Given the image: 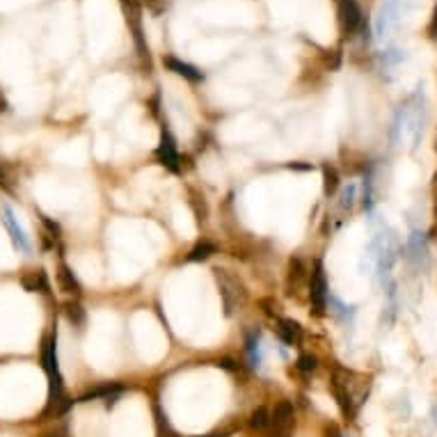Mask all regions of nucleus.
I'll use <instances>...</instances> for the list:
<instances>
[{
	"label": "nucleus",
	"instance_id": "nucleus-19",
	"mask_svg": "<svg viewBox=\"0 0 437 437\" xmlns=\"http://www.w3.org/2000/svg\"><path fill=\"white\" fill-rule=\"evenodd\" d=\"M323 177H325V195H335L337 188H339V177H337V170L335 168H323Z\"/></svg>",
	"mask_w": 437,
	"mask_h": 437
},
{
	"label": "nucleus",
	"instance_id": "nucleus-27",
	"mask_svg": "<svg viewBox=\"0 0 437 437\" xmlns=\"http://www.w3.org/2000/svg\"><path fill=\"white\" fill-rule=\"evenodd\" d=\"M46 437H51V435H46Z\"/></svg>",
	"mask_w": 437,
	"mask_h": 437
},
{
	"label": "nucleus",
	"instance_id": "nucleus-13",
	"mask_svg": "<svg viewBox=\"0 0 437 437\" xmlns=\"http://www.w3.org/2000/svg\"><path fill=\"white\" fill-rule=\"evenodd\" d=\"M277 335L286 346L300 344L302 342V328L300 323H295L291 318H277Z\"/></svg>",
	"mask_w": 437,
	"mask_h": 437
},
{
	"label": "nucleus",
	"instance_id": "nucleus-5",
	"mask_svg": "<svg viewBox=\"0 0 437 437\" xmlns=\"http://www.w3.org/2000/svg\"><path fill=\"white\" fill-rule=\"evenodd\" d=\"M351 375H353L351 371L337 369L335 378H332V391H335L337 403H339V408H342V412L346 417H353L357 412V405H360V401H357V396H355Z\"/></svg>",
	"mask_w": 437,
	"mask_h": 437
},
{
	"label": "nucleus",
	"instance_id": "nucleus-17",
	"mask_svg": "<svg viewBox=\"0 0 437 437\" xmlns=\"http://www.w3.org/2000/svg\"><path fill=\"white\" fill-rule=\"evenodd\" d=\"M304 277V266L300 259H291L288 264V288H300V279Z\"/></svg>",
	"mask_w": 437,
	"mask_h": 437
},
{
	"label": "nucleus",
	"instance_id": "nucleus-10",
	"mask_svg": "<svg viewBox=\"0 0 437 437\" xmlns=\"http://www.w3.org/2000/svg\"><path fill=\"white\" fill-rule=\"evenodd\" d=\"M121 391H124V387H121L119 382H106V384H99V387H94L92 391H87V394H83L81 398H78V403H90V401H96V398H103L106 401V405H115L117 398L121 396Z\"/></svg>",
	"mask_w": 437,
	"mask_h": 437
},
{
	"label": "nucleus",
	"instance_id": "nucleus-11",
	"mask_svg": "<svg viewBox=\"0 0 437 437\" xmlns=\"http://www.w3.org/2000/svg\"><path fill=\"white\" fill-rule=\"evenodd\" d=\"M163 65L168 67L172 74L181 76L183 81H188V83H202V81H204V74L199 72L197 67H192V65H188V62H183V60L174 58V55H165V58H163Z\"/></svg>",
	"mask_w": 437,
	"mask_h": 437
},
{
	"label": "nucleus",
	"instance_id": "nucleus-9",
	"mask_svg": "<svg viewBox=\"0 0 437 437\" xmlns=\"http://www.w3.org/2000/svg\"><path fill=\"white\" fill-rule=\"evenodd\" d=\"M121 7H124V14H126V23L130 32H133V39H135V46L142 55H149V48H147L144 43V37H142V16H140V5L135 0H121Z\"/></svg>",
	"mask_w": 437,
	"mask_h": 437
},
{
	"label": "nucleus",
	"instance_id": "nucleus-8",
	"mask_svg": "<svg viewBox=\"0 0 437 437\" xmlns=\"http://www.w3.org/2000/svg\"><path fill=\"white\" fill-rule=\"evenodd\" d=\"M156 159L163 165V168H168L170 172H179L181 168V159H179V149H177V142H174V137L168 128H163L161 133V142H159V149H156Z\"/></svg>",
	"mask_w": 437,
	"mask_h": 437
},
{
	"label": "nucleus",
	"instance_id": "nucleus-4",
	"mask_svg": "<svg viewBox=\"0 0 437 437\" xmlns=\"http://www.w3.org/2000/svg\"><path fill=\"white\" fill-rule=\"evenodd\" d=\"M215 279L217 284H220V295H222V302H224V314L227 316H231V314L243 307L246 304V288L241 286V282L236 277H231L227 270H215Z\"/></svg>",
	"mask_w": 437,
	"mask_h": 437
},
{
	"label": "nucleus",
	"instance_id": "nucleus-26",
	"mask_svg": "<svg viewBox=\"0 0 437 437\" xmlns=\"http://www.w3.org/2000/svg\"><path fill=\"white\" fill-rule=\"evenodd\" d=\"M435 192H437V172H435Z\"/></svg>",
	"mask_w": 437,
	"mask_h": 437
},
{
	"label": "nucleus",
	"instance_id": "nucleus-6",
	"mask_svg": "<svg viewBox=\"0 0 437 437\" xmlns=\"http://www.w3.org/2000/svg\"><path fill=\"white\" fill-rule=\"evenodd\" d=\"M3 224H5L7 234H10L14 248L19 252H23V255H30V252H32V241H30L28 231L23 229V224L19 222V215H16V211L10 204L3 206Z\"/></svg>",
	"mask_w": 437,
	"mask_h": 437
},
{
	"label": "nucleus",
	"instance_id": "nucleus-16",
	"mask_svg": "<svg viewBox=\"0 0 437 437\" xmlns=\"http://www.w3.org/2000/svg\"><path fill=\"white\" fill-rule=\"evenodd\" d=\"M248 426L252 428V431H257V433H264V431H268V428H270V412H268L266 408H257V410H252Z\"/></svg>",
	"mask_w": 437,
	"mask_h": 437
},
{
	"label": "nucleus",
	"instance_id": "nucleus-12",
	"mask_svg": "<svg viewBox=\"0 0 437 437\" xmlns=\"http://www.w3.org/2000/svg\"><path fill=\"white\" fill-rule=\"evenodd\" d=\"M293 426V403L291 401H279L270 415V428L277 433H288Z\"/></svg>",
	"mask_w": 437,
	"mask_h": 437
},
{
	"label": "nucleus",
	"instance_id": "nucleus-25",
	"mask_svg": "<svg viewBox=\"0 0 437 437\" xmlns=\"http://www.w3.org/2000/svg\"><path fill=\"white\" fill-rule=\"evenodd\" d=\"M204 437H224V435H217V433H215V435H204Z\"/></svg>",
	"mask_w": 437,
	"mask_h": 437
},
{
	"label": "nucleus",
	"instance_id": "nucleus-21",
	"mask_svg": "<svg viewBox=\"0 0 437 437\" xmlns=\"http://www.w3.org/2000/svg\"><path fill=\"white\" fill-rule=\"evenodd\" d=\"M355 192H357V188H355V186H348V188H344V192H342V199H339V206H342L344 211H351V208H353Z\"/></svg>",
	"mask_w": 437,
	"mask_h": 437
},
{
	"label": "nucleus",
	"instance_id": "nucleus-18",
	"mask_svg": "<svg viewBox=\"0 0 437 437\" xmlns=\"http://www.w3.org/2000/svg\"><path fill=\"white\" fill-rule=\"evenodd\" d=\"M215 246L213 243H202V246H197L195 250L190 252L188 255V261H204V259H208L211 255H215Z\"/></svg>",
	"mask_w": 437,
	"mask_h": 437
},
{
	"label": "nucleus",
	"instance_id": "nucleus-20",
	"mask_svg": "<svg viewBox=\"0 0 437 437\" xmlns=\"http://www.w3.org/2000/svg\"><path fill=\"white\" fill-rule=\"evenodd\" d=\"M316 366H318V360H316V357H311V355H300L298 362H295V369H298L300 373L316 371Z\"/></svg>",
	"mask_w": 437,
	"mask_h": 437
},
{
	"label": "nucleus",
	"instance_id": "nucleus-1",
	"mask_svg": "<svg viewBox=\"0 0 437 437\" xmlns=\"http://www.w3.org/2000/svg\"><path fill=\"white\" fill-rule=\"evenodd\" d=\"M41 362H43V371L48 375V410H51L60 405V401L65 398L62 373H60V360H58V335H53L43 344Z\"/></svg>",
	"mask_w": 437,
	"mask_h": 437
},
{
	"label": "nucleus",
	"instance_id": "nucleus-2",
	"mask_svg": "<svg viewBox=\"0 0 437 437\" xmlns=\"http://www.w3.org/2000/svg\"><path fill=\"white\" fill-rule=\"evenodd\" d=\"M412 10V0H382L375 14V37L384 39L401 23V19Z\"/></svg>",
	"mask_w": 437,
	"mask_h": 437
},
{
	"label": "nucleus",
	"instance_id": "nucleus-24",
	"mask_svg": "<svg viewBox=\"0 0 437 437\" xmlns=\"http://www.w3.org/2000/svg\"><path fill=\"white\" fill-rule=\"evenodd\" d=\"M147 5H149L154 12H159V7H156V0H147Z\"/></svg>",
	"mask_w": 437,
	"mask_h": 437
},
{
	"label": "nucleus",
	"instance_id": "nucleus-15",
	"mask_svg": "<svg viewBox=\"0 0 437 437\" xmlns=\"http://www.w3.org/2000/svg\"><path fill=\"white\" fill-rule=\"evenodd\" d=\"M58 277H60V284H62V288H65L67 293H74V295L81 293V282H78L76 275L72 273V268H69L67 264L60 266Z\"/></svg>",
	"mask_w": 437,
	"mask_h": 437
},
{
	"label": "nucleus",
	"instance_id": "nucleus-14",
	"mask_svg": "<svg viewBox=\"0 0 437 437\" xmlns=\"http://www.w3.org/2000/svg\"><path fill=\"white\" fill-rule=\"evenodd\" d=\"M248 362L252 369H261L264 366V346H261V332L255 330V332H250V337H248Z\"/></svg>",
	"mask_w": 437,
	"mask_h": 437
},
{
	"label": "nucleus",
	"instance_id": "nucleus-22",
	"mask_svg": "<svg viewBox=\"0 0 437 437\" xmlns=\"http://www.w3.org/2000/svg\"><path fill=\"white\" fill-rule=\"evenodd\" d=\"M69 318H72V323L76 321V323H83V318H85V311L78 307V304H69Z\"/></svg>",
	"mask_w": 437,
	"mask_h": 437
},
{
	"label": "nucleus",
	"instance_id": "nucleus-7",
	"mask_svg": "<svg viewBox=\"0 0 437 437\" xmlns=\"http://www.w3.org/2000/svg\"><path fill=\"white\" fill-rule=\"evenodd\" d=\"M337 3V21L344 34H353L362 28L364 16L357 0H335Z\"/></svg>",
	"mask_w": 437,
	"mask_h": 437
},
{
	"label": "nucleus",
	"instance_id": "nucleus-3",
	"mask_svg": "<svg viewBox=\"0 0 437 437\" xmlns=\"http://www.w3.org/2000/svg\"><path fill=\"white\" fill-rule=\"evenodd\" d=\"M328 300H330V288L325 279V268H323V261H316L309 275V304L314 316H323L328 311Z\"/></svg>",
	"mask_w": 437,
	"mask_h": 437
},
{
	"label": "nucleus",
	"instance_id": "nucleus-23",
	"mask_svg": "<svg viewBox=\"0 0 437 437\" xmlns=\"http://www.w3.org/2000/svg\"><path fill=\"white\" fill-rule=\"evenodd\" d=\"M428 30H431V37L437 39V7H435V12H433V21H431V28H428Z\"/></svg>",
	"mask_w": 437,
	"mask_h": 437
}]
</instances>
